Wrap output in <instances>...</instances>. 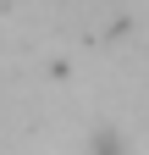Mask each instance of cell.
<instances>
[{
    "label": "cell",
    "instance_id": "1",
    "mask_svg": "<svg viewBox=\"0 0 149 155\" xmlns=\"http://www.w3.org/2000/svg\"><path fill=\"white\" fill-rule=\"evenodd\" d=\"M94 155H127V150H122V139H110V133H100V139H94Z\"/></svg>",
    "mask_w": 149,
    "mask_h": 155
}]
</instances>
